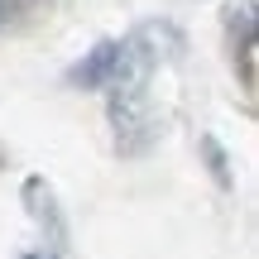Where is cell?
<instances>
[{"label":"cell","instance_id":"obj_3","mask_svg":"<svg viewBox=\"0 0 259 259\" xmlns=\"http://www.w3.org/2000/svg\"><path fill=\"white\" fill-rule=\"evenodd\" d=\"M19 259H44V254H19Z\"/></svg>","mask_w":259,"mask_h":259},{"label":"cell","instance_id":"obj_1","mask_svg":"<svg viewBox=\"0 0 259 259\" xmlns=\"http://www.w3.org/2000/svg\"><path fill=\"white\" fill-rule=\"evenodd\" d=\"M115 67H120V38H101L87 58H77V63L67 67V87H77V92H101V87H111Z\"/></svg>","mask_w":259,"mask_h":259},{"label":"cell","instance_id":"obj_2","mask_svg":"<svg viewBox=\"0 0 259 259\" xmlns=\"http://www.w3.org/2000/svg\"><path fill=\"white\" fill-rule=\"evenodd\" d=\"M240 77H245V87L254 82V19L250 15L240 19Z\"/></svg>","mask_w":259,"mask_h":259}]
</instances>
